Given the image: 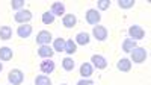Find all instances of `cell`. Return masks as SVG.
<instances>
[{
	"label": "cell",
	"instance_id": "obj_30",
	"mask_svg": "<svg viewBox=\"0 0 151 85\" xmlns=\"http://www.w3.org/2000/svg\"><path fill=\"white\" fill-rule=\"evenodd\" d=\"M62 85H67V84H62Z\"/></svg>",
	"mask_w": 151,
	"mask_h": 85
},
{
	"label": "cell",
	"instance_id": "obj_15",
	"mask_svg": "<svg viewBox=\"0 0 151 85\" xmlns=\"http://www.w3.org/2000/svg\"><path fill=\"white\" fill-rule=\"evenodd\" d=\"M80 75L83 76V79H89L92 75V65L89 62H83L80 65Z\"/></svg>",
	"mask_w": 151,
	"mask_h": 85
},
{
	"label": "cell",
	"instance_id": "obj_26",
	"mask_svg": "<svg viewBox=\"0 0 151 85\" xmlns=\"http://www.w3.org/2000/svg\"><path fill=\"white\" fill-rule=\"evenodd\" d=\"M11 6H12V9L20 11V9H23V6H24V0H12Z\"/></svg>",
	"mask_w": 151,
	"mask_h": 85
},
{
	"label": "cell",
	"instance_id": "obj_31",
	"mask_svg": "<svg viewBox=\"0 0 151 85\" xmlns=\"http://www.w3.org/2000/svg\"><path fill=\"white\" fill-rule=\"evenodd\" d=\"M92 85H95V84H92Z\"/></svg>",
	"mask_w": 151,
	"mask_h": 85
},
{
	"label": "cell",
	"instance_id": "obj_21",
	"mask_svg": "<svg viewBox=\"0 0 151 85\" xmlns=\"http://www.w3.org/2000/svg\"><path fill=\"white\" fill-rule=\"evenodd\" d=\"M53 50L55 52H65V40L64 38H56L53 43Z\"/></svg>",
	"mask_w": 151,
	"mask_h": 85
},
{
	"label": "cell",
	"instance_id": "obj_9",
	"mask_svg": "<svg viewBox=\"0 0 151 85\" xmlns=\"http://www.w3.org/2000/svg\"><path fill=\"white\" fill-rule=\"evenodd\" d=\"M91 62L94 64V67H97L98 70H103L107 67V59L101 55H92L91 58Z\"/></svg>",
	"mask_w": 151,
	"mask_h": 85
},
{
	"label": "cell",
	"instance_id": "obj_22",
	"mask_svg": "<svg viewBox=\"0 0 151 85\" xmlns=\"http://www.w3.org/2000/svg\"><path fill=\"white\" fill-rule=\"evenodd\" d=\"M65 52H67L68 55L76 53V52H77V44H76L73 40H67V41H65Z\"/></svg>",
	"mask_w": 151,
	"mask_h": 85
},
{
	"label": "cell",
	"instance_id": "obj_4",
	"mask_svg": "<svg viewBox=\"0 0 151 85\" xmlns=\"http://www.w3.org/2000/svg\"><path fill=\"white\" fill-rule=\"evenodd\" d=\"M129 35H130V38H132L133 41L142 40L144 36H145V31H144L141 26H137V24H133V26L129 28Z\"/></svg>",
	"mask_w": 151,
	"mask_h": 85
},
{
	"label": "cell",
	"instance_id": "obj_18",
	"mask_svg": "<svg viewBox=\"0 0 151 85\" xmlns=\"http://www.w3.org/2000/svg\"><path fill=\"white\" fill-rule=\"evenodd\" d=\"M134 47H136V41H133L132 38H125V40L122 41V50H124L125 53H130Z\"/></svg>",
	"mask_w": 151,
	"mask_h": 85
},
{
	"label": "cell",
	"instance_id": "obj_29",
	"mask_svg": "<svg viewBox=\"0 0 151 85\" xmlns=\"http://www.w3.org/2000/svg\"><path fill=\"white\" fill-rule=\"evenodd\" d=\"M2 70H3V64H2V62H0V71H2Z\"/></svg>",
	"mask_w": 151,
	"mask_h": 85
},
{
	"label": "cell",
	"instance_id": "obj_17",
	"mask_svg": "<svg viewBox=\"0 0 151 85\" xmlns=\"http://www.w3.org/2000/svg\"><path fill=\"white\" fill-rule=\"evenodd\" d=\"M14 56V52L9 47H0V59L2 61H9Z\"/></svg>",
	"mask_w": 151,
	"mask_h": 85
},
{
	"label": "cell",
	"instance_id": "obj_5",
	"mask_svg": "<svg viewBox=\"0 0 151 85\" xmlns=\"http://www.w3.org/2000/svg\"><path fill=\"white\" fill-rule=\"evenodd\" d=\"M52 33H50L48 31H41V32H38L36 35V43L40 44V46H48L50 41H52Z\"/></svg>",
	"mask_w": 151,
	"mask_h": 85
},
{
	"label": "cell",
	"instance_id": "obj_20",
	"mask_svg": "<svg viewBox=\"0 0 151 85\" xmlns=\"http://www.w3.org/2000/svg\"><path fill=\"white\" fill-rule=\"evenodd\" d=\"M11 36H12V29L9 26H2L0 28V40L6 41V40L11 38Z\"/></svg>",
	"mask_w": 151,
	"mask_h": 85
},
{
	"label": "cell",
	"instance_id": "obj_23",
	"mask_svg": "<svg viewBox=\"0 0 151 85\" xmlns=\"http://www.w3.org/2000/svg\"><path fill=\"white\" fill-rule=\"evenodd\" d=\"M35 85H52V81H50V78L45 76V75H40L35 79Z\"/></svg>",
	"mask_w": 151,
	"mask_h": 85
},
{
	"label": "cell",
	"instance_id": "obj_2",
	"mask_svg": "<svg viewBox=\"0 0 151 85\" xmlns=\"http://www.w3.org/2000/svg\"><path fill=\"white\" fill-rule=\"evenodd\" d=\"M8 81H9L12 85H20V84H23V81H24V73H23L20 68H12V70L8 73Z\"/></svg>",
	"mask_w": 151,
	"mask_h": 85
},
{
	"label": "cell",
	"instance_id": "obj_24",
	"mask_svg": "<svg viewBox=\"0 0 151 85\" xmlns=\"http://www.w3.org/2000/svg\"><path fill=\"white\" fill-rule=\"evenodd\" d=\"M55 21V15L52 14V11H45L42 14V23L44 24H52Z\"/></svg>",
	"mask_w": 151,
	"mask_h": 85
},
{
	"label": "cell",
	"instance_id": "obj_11",
	"mask_svg": "<svg viewBox=\"0 0 151 85\" xmlns=\"http://www.w3.org/2000/svg\"><path fill=\"white\" fill-rule=\"evenodd\" d=\"M53 53H55V50H53V47H50V46H40V49H38V55L44 59L52 58Z\"/></svg>",
	"mask_w": 151,
	"mask_h": 85
},
{
	"label": "cell",
	"instance_id": "obj_10",
	"mask_svg": "<svg viewBox=\"0 0 151 85\" xmlns=\"http://www.w3.org/2000/svg\"><path fill=\"white\" fill-rule=\"evenodd\" d=\"M32 26L30 24H21V26H18L17 29V35L20 36V38H27V36L32 35Z\"/></svg>",
	"mask_w": 151,
	"mask_h": 85
},
{
	"label": "cell",
	"instance_id": "obj_25",
	"mask_svg": "<svg viewBox=\"0 0 151 85\" xmlns=\"http://www.w3.org/2000/svg\"><path fill=\"white\" fill-rule=\"evenodd\" d=\"M118 6L121 9H130L134 6V0H118Z\"/></svg>",
	"mask_w": 151,
	"mask_h": 85
},
{
	"label": "cell",
	"instance_id": "obj_7",
	"mask_svg": "<svg viewBox=\"0 0 151 85\" xmlns=\"http://www.w3.org/2000/svg\"><path fill=\"white\" fill-rule=\"evenodd\" d=\"M40 68L44 75H50V73L55 71V62L52 61V58H47V59H42L41 64H40Z\"/></svg>",
	"mask_w": 151,
	"mask_h": 85
},
{
	"label": "cell",
	"instance_id": "obj_1",
	"mask_svg": "<svg viewBox=\"0 0 151 85\" xmlns=\"http://www.w3.org/2000/svg\"><path fill=\"white\" fill-rule=\"evenodd\" d=\"M130 53H132V61H133V62H136V64H141V62H144V61L147 59V50H145V47L136 46Z\"/></svg>",
	"mask_w": 151,
	"mask_h": 85
},
{
	"label": "cell",
	"instance_id": "obj_28",
	"mask_svg": "<svg viewBox=\"0 0 151 85\" xmlns=\"http://www.w3.org/2000/svg\"><path fill=\"white\" fill-rule=\"evenodd\" d=\"M94 82L91 81V79H80L79 82H77V85H92Z\"/></svg>",
	"mask_w": 151,
	"mask_h": 85
},
{
	"label": "cell",
	"instance_id": "obj_14",
	"mask_svg": "<svg viewBox=\"0 0 151 85\" xmlns=\"http://www.w3.org/2000/svg\"><path fill=\"white\" fill-rule=\"evenodd\" d=\"M76 23H77V18L73 14H65L64 18H62V24H64L65 28H74Z\"/></svg>",
	"mask_w": 151,
	"mask_h": 85
},
{
	"label": "cell",
	"instance_id": "obj_16",
	"mask_svg": "<svg viewBox=\"0 0 151 85\" xmlns=\"http://www.w3.org/2000/svg\"><path fill=\"white\" fill-rule=\"evenodd\" d=\"M116 67H118L119 71H130V70H132V61L127 59V58H122V59L118 61Z\"/></svg>",
	"mask_w": 151,
	"mask_h": 85
},
{
	"label": "cell",
	"instance_id": "obj_19",
	"mask_svg": "<svg viewBox=\"0 0 151 85\" xmlns=\"http://www.w3.org/2000/svg\"><path fill=\"white\" fill-rule=\"evenodd\" d=\"M62 67H64L65 71H73L74 67H76V62H74V59L73 58H64V61H62Z\"/></svg>",
	"mask_w": 151,
	"mask_h": 85
},
{
	"label": "cell",
	"instance_id": "obj_8",
	"mask_svg": "<svg viewBox=\"0 0 151 85\" xmlns=\"http://www.w3.org/2000/svg\"><path fill=\"white\" fill-rule=\"evenodd\" d=\"M92 35L95 36V38L98 41H104L107 38V29L104 26H100V24H97V26H94L92 29Z\"/></svg>",
	"mask_w": 151,
	"mask_h": 85
},
{
	"label": "cell",
	"instance_id": "obj_27",
	"mask_svg": "<svg viewBox=\"0 0 151 85\" xmlns=\"http://www.w3.org/2000/svg\"><path fill=\"white\" fill-rule=\"evenodd\" d=\"M109 6H110L109 0H98V9L100 11H106V9H109Z\"/></svg>",
	"mask_w": 151,
	"mask_h": 85
},
{
	"label": "cell",
	"instance_id": "obj_3",
	"mask_svg": "<svg viewBox=\"0 0 151 85\" xmlns=\"http://www.w3.org/2000/svg\"><path fill=\"white\" fill-rule=\"evenodd\" d=\"M32 17L33 15H32V12L29 9H20L14 14V20L17 23H20V24H27L32 20Z\"/></svg>",
	"mask_w": 151,
	"mask_h": 85
},
{
	"label": "cell",
	"instance_id": "obj_12",
	"mask_svg": "<svg viewBox=\"0 0 151 85\" xmlns=\"http://www.w3.org/2000/svg\"><path fill=\"white\" fill-rule=\"evenodd\" d=\"M89 41H91V36H89L88 32H79L77 35H76V40H74L76 44H80V46H85Z\"/></svg>",
	"mask_w": 151,
	"mask_h": 85
},
{
	"label": "cell",
	"instance_id": "obj_6",
	"mask_svg": "<svg viewBox=\"0 0 151 85\" xmlns=\"http://www.w3.org/2000/svg\"><path fill=\"white\" fill-rule=\"evenodd\" d=\"M100 20H101V15H100V12L97 9H88L86 11V21L89 24H97L100 23Z\"/></svg>",
	"mask_w": 151,
	"mask_h": 85
},
{
	"label": "cell",
	"instance_id": "obj_13",
	"mask_svg": "<svg viewBox=\"0 0 151 85\" xmlns=\"http://www.w3.org/2000/svg\"><path fill=\"white\" fill-rule=\"evenodd\" d=\"M50 11H52V14L56 17V15H64L65 14V5L64 3H60V2H55L53 5H52V9H50Z\"/></svg>",
	"mask_w": 151,
	"mask_h": 85
}]
</instances>
